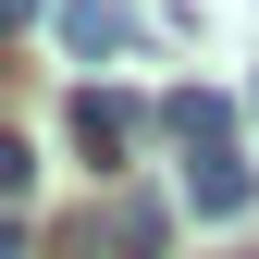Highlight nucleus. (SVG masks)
<instances>
[{
	"mask_svg": "<svg viewBox=\"0 0 259 259\" xmlns=\"http://www.w3.org/2000/svg\"><path fill=\"white\" fill-rule=\"evenodd\" d=\"M160 235H173L160 198H111V247H123V259H160Z\"/></svg>",
	"mask_w": 259,
	"mask_h": 259,
	"instance_id": "39448f33",
	"label": "nucleus"
},
{
	"mask_svg": "<svg viewBox=\"0 0 259 259\" xmlns=\"http://www.w3.org/2000/svg\"><path fill=\"white\" fill-rule=\"evenodd\" d=\"M247 198H259V173L235 148H222V160H185V210H198V222H247Z\"/></svg>",
	"mask_w": 259,
	"mask_h": 259,
	"instance_id": "7ed1b4c3",
	"label": "nucleus"
},
{
	"mask_svg": "<svg viewBox=\"0 0 259 259\" xmlns=\"http://www.w3.org/2000/svg\"><path fill=\"white\" fill-rule=\"evenodd\" d=\"M37 13H50V0H0V25H37Z\"/></svg>",
	"mask_w": 259,
	"mask_h": 259,
	"instance_id": "0eeeda50",
	"label": "nucleus"
},
{
	"mask_svg": "<svg viewBox=\"0 0 259 259\" xmlns=\"http://www.w3.org/2000/svg\"><path fill=\"white\" fill-rule=\"evenodd\" d=\"M160 123H173L185 160H222V148H235V99H222V87H173V99H160Z\"/></svg>",
	"mask_w": 259,
	"mask_h": 259,
	"instance_id": "f257e3e1",
	"label": "nucleus"
},
{
	"mask_svg": "<svg viewBox=\"0 0 259 259\" xmlns=\"http://www.w3.org/2000/svg\"><path fill=\"white\" fill-rule=\"evenodd\" d=\"M136 123H148V111L123 99V87H74V148H87V160H123Z\"/></svg>",
	"mask_w": 259,
	"mask_h": 259,
	"instance_id": "f03ea898",
	"label": "nucleus"
},
{
	"mask_svg": "<svg viewBox=\"0 0 259 259\" xmlns=\"http://www.w3.org/2000/svg\"><path fill=\"white\" fill-rule=\"evenodd\" d=\"M62 50H74V62L136 50V13H123V0H62Z\"/></svg>",
	"mask_w": 259,
	"mask_h": 259,
	"instance_id": "20e7f679",
	"label": "nucleus"
},
{
	"mask_svg": "<svg viewBox=\"0 0 259 259\" xmlns=\"http://www.w3.org/2000/svg\"><path fill=\"white\" fill-rule=\"evenodd\" d=\"M25 185H37V148H25V136H0V210H13Z\"/></svg>",
	"mask_w": 259,
	"mask_h": 259,
	"instance_id": "423d86ee",
	"label": "nucleus"
},
{
	"mask_svg": "<svg viewBox=\"0 0 259 259\" xmlns=\"http://www.w3.org/2000/svg\"><path fill=\"white\" fill-rule=\"evenodd\" d=\"M0 259H25V235H13V210H0Z\"/></svg>",
	"mask_w": 259,
	"mask_h": 259,
	"instance_id": "6e6552de",
	"label": "nucleus"
},
{
	"mask_svg": "<svg viewBox=\"0 0 259 259\" xmlns=\"http://www.w3.org/2000/svg\"><path fill=\"white\" fill-rule=\"evenodd\" d=\"M247 123H259V87H247Z\"/></svg>",
	"mask_w": 259,
	"mask_h": 259,
	"instance_id": "1a4fd4ad",
	"label": "nucleus"
}]
</instances>
